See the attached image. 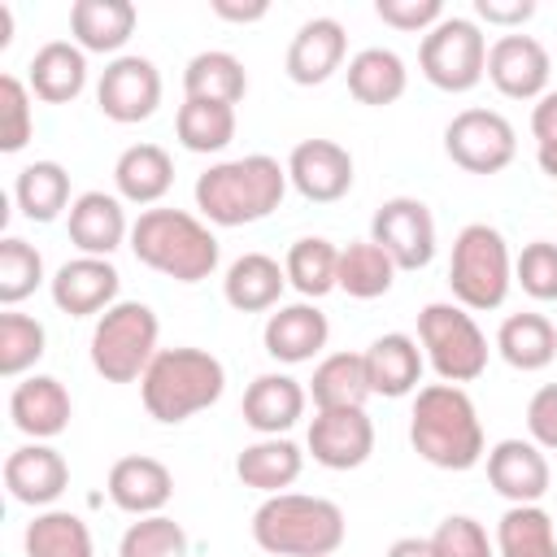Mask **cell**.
Here are the masks:
<instances>
[{"label": "cell", "instance_id": "6da1fadb", "mask_svg": "<svg viewBox=\"0 0 557 557\" xmlns=\"http://www.w3.org/2000/svg\"><path fill=\"white\" fill-rule=\"evenodd\" d=\"M409 444L435 470H474L487 457L483 422L466 387L426 383L409 409Z\"/></svg>", "mask_w": 557, "mask_h": 557}, {"label": "cell", "instance_id": "7a4b0ae2", "mask_svg": "<svg viewBox=\"0 0 557 557\" xmlns=\"http://www.w3.org/2000/svg\"><path fill=\"white\" fill-rule=\"evenodd\" d=\"M287 196V165L265 152L218 161L196 178V209L213 226H252L270 218Z\"/></svg>", "mask_w": 557, "mask_h": 557}, {"label": "cell", "instance_id": "3957f363", "mask_svg": "<svg viewBox=\"0 0 557 557\" xmlns=\"http://www.w3.org/2000/svg\"><path fill=\"white\" fill-rule=\"evenodd\" d=\"M344 509L326 496L278 492L252 513V540L270 557H335L344 548Z\"/></svg>", "mask_w": 557, "mask_h": 557}, {"label": "cell", "instance_id": "277c9868", "mask_svg": "<svg viewBox=\"0 0 557 557\" xmlns=\"http://www.w3.org/2000/svg\"><path fill=\"white\" fill-rule=\"evenodd\" d=\"M131 252L139 265H148L174 283L209 278L222 257L209 222H200L187 209H144L131 222Z\"/></svg>", "mask_w": 557, "mask_h": 557}, {"label": "cell", "instance_id": "5b68a950", "mask_svg": "<svg viewBox=\"0 0 557 557\" xmlns=\"http://www.w3.org/2000/svg\"><path fill=\"white\" fill-rule=\"evenodd\" d=\"M226 392V366L205 348H161L139 379V400L148 418L178 426L200 409L218 405Z\"/></svg>", "mask_w": 557, "mask_h": 557}, {"label": "cell", "instance_id": "8992f818", "mask_svg": "<svg viewBox=\"0 0 557 557\" xmlns=\"http://www.w3.org/2000/svg\"><path fill=\"white\" fill-rule=\"evenodd\" d=\"M448 287H453V300L470 313H487L505 305L513 287V257L496 226L470 222L457 231L453 257H448Z\"/></svg>", "mask_w": 557, "mask_h": 557}, {"label": "cell", "instance_id": "52a82bcc", "mask_svg": "<svg viewBox=\"0 0 557 557\" xmlns=\"http://www.w3.org/2000/svg\"><path fill=\"white\" fill-rule=\"evenodd\" d=\"M161 322L144 300H117L91 326V370L104 383H135L152 366Z\"/></svg>", "mask_w": 557, "mask_h": 557}, {"label": "cell", "instance_id": "ba28073f", "mask_svg": "<svg viewBox=\"0 0 557 557\" xmlns=\"http://www.w3.org/2000/svg\"><path fill=\"white\" fill-rule=\"evenodd\" d=\"M418 344L426 366L440 383H474L487 370V335L479 331L474 313L457 300H431L418 313Z\"/></svg>", "mask_w": 557, "mask_h": 557}, {"label": "cell", "instance_id": "9c48e42d", "mask_svg": "<svg viewBox=\"0 0 557 557\" xmlns=\"http://www.w3.org/2000/svg\"><path fill=\"white\" fill-rule=\"evenodd\" d=\"M418 70L431 87H440L448 96L474 91L487 78V35L479 30L474 17H457V13L448 17L444 13V22H435L422 35Z\"/></svg>", "mask_w": 557, "mask_h": 557}, {"label": "cell", "instance_id": "30bf717a", "mask_svg": "<svg viewBox=\"0 0 557 557\" xmlns=\"http://www.w3.org/2000/svg\"><path fill=\"white\" fill-rule=\"evenodd\" d=\"M444 152L466 174H500L518 157V135L496 109H461L444 126Z\"/></svg>", "mask_w": 557, "mask_h": 557}, {"label": "cell", "instance_id": "8fae6325", "mask_svg": "<svg viewBox=\"0 0 557 557\" xmlns=\"http://www.w3.org/2000/svg\"><path fill=\"white\" fill-rule=\"evenodd\" d=\"M96 104L109 122L117 126H135V122H148L161 104V70L139 57V52H122L113 57L104 70H100V83H96Z\"/></svg>", "mask_w": 557, "mask_h": 557}, {"label": "cell", "instance_id": "7c38bea8", "mask_svg": "<svg viewBox=\"0 0 557 557\" xmlns=\"http://www.w3.org/2000/svg\"><path fill=\"white\" fill-rule=\"evenodd\" d=\"M370 239L396 261V270H426L435 257V218L418 196H392L374 209Z\"/></svg>", "mask_w": 557, "mask_h": 557}, {"label": "cell", "instance_id": "4fadbf2b", "mask_svg": "<svg viewBox=\"0 0 557 557\" xmlns=\"http://www.w3.org/2000/svg\"><path fill=\"white\" fill-rule=\"evenodd\" d=\"M553 57L535 35L509 30L487 48V78L509 100H540L548 91Z\"/></svg>", "mask_w": 557, "mask_h": 557}, {"label": "cell", "instance_id": "5bb4252c", "mask_svg": "<svg viewBox=\"0 0 557 557\" xmlns=\"http://www.w3.org/2000/svg\"><path fill=\"white\" fill-rule=\"evenodd\" d=\"M287 183L313 205H335L352 191V152L335 139H300L287 157Z\"/></svg>", "mask_w": 557, "mask_h": 557}, {"label": "cell", "instance_id": "9a60e30c", "mask_svg": "<svg viewBox=\"0 0 557 557\" xmlns=\"http://www.w3.org/2000/svg\"><path fill=\"white\" fill-rule=\"evenodd\" d=\"M309 453L326 470H357L374 453V422L366 409H318L305 435Z\"/></svg>", "mask_w": 557, "mask_h": 557}, {"label": "cell", "instance_id": "2e32d148", "mask_svg": "<svg viewBox=\"0 0 557 557\" xmlns=\"http://www.w3.org/2000/svg\"><path fill=\"white\" fill-rule=\"evenodd\" d=\"M117 287H122V274L109 257H74L48 278L52 305L70 318H91V313L100 318L104 309L117 305Z\"/></svg>", "mask_w": 557, "mask_h": 557}, {"label": "cell", "instance_id": "e0dca14e", "mask_svg": "<svg viewBox=\"0 0 557 557\" xmlns=\"http://www.w3.org/2000/svg\"><path fill=\"white\" fill-rule=\"evenodd\" d=\"M487 483L509 500V505H540L548 483H553V470H548V457L535 440H500L487 448Z\"/></svg>", "mask_w": 557, "mask_h": 557}, {"label": "cell", "instance_id": "ac0fdd59", "mask_svg": "<svg viewBox=\"0 0 557 557\" xmlns=\"http://www.w3.org/2000/svg\"><path fill=\"white\" fill-rule=\"evenodd\" d=\"M4 487L17 505L52 509V500H61V492L70 487V466L52 444L30 440L4 457Z\"/></svg>", "mask_w": 557, "mask_h": 557}, {"label": "cell", "instance_id": "d6986e66", "mask_svg": "<svg viewBox=\"0 0 557 557\" xmlns=\"http://www.w3.org/2000/svg\"><path fill=\"white\" fill-rule=\"evenodd\" d=\"M65 231H70V244L78 248V257H113L131 239L122 196H109V191L74 196V205L65 213Z\"/></svg>", "mask_w": 557, "mask_h": 557}, {"label": "cell", "instance_id": "ffe728a7", "mask_svg": "<svg viewBox=\"0 0 557 557\" xmlns=\"http://www.w3.org/2000/svg\"><path fill=\"white\" fill-rule=\"evenodd\" d=\"M9 418H13V426L22 435L48 444V440H57L70 426L74 400H70V392H65L61 379H52V374H26L22 383H13Z\"/></svg>", "mask_w": 557, "mask_h": 557}, {"label": "cell", "instance_id": "44dd1931", "mask_svg": "<svg viewBox=\"0 0 557 557\" xmlns=\"http://www.w3.org/2000/svg\"><path fill=\"white\" fill-rule=\"evenodd\" d=\"M109 500L131 513V518H148V513H161L174 496V474L165 461L148 457V453H131V457H117L109 466Z\"/></svg>", "mask_w": 557, "mask_h": 557}, {"label": "cell", "instance_id": "7402d4cb", "mask_svg": "<svg viewBox=\"0 0 557 557\" xmlns=\"http://www.w3.org/2000/svg\"><path fill=\"white\" fill-rule=\"evenodd\" d=\"M331 339V322L326 313L313 305V300H296V305H278L270 318H265V331H261V344L274 361L283 366H300V361H313Z\"/></svg>", "mask_w": 557, "mask_h": 557}, {"label": "cell", "instance_id": "603a6c76", "mask_svg": "<svg viewBox=\"0 0 557 557\" xmlns=\"http://www.w3.org/2000/svg\"><path fill=\"white\" fill-rule=\"evenodd\" d=\"M348 57V35L335 17H309L287 44V78L296 87H318L326 83Z\"/></svg>", "mask_w": 557, "mask_h": 557}, {"label": "cell", "instance_id": "cb8c5ba5", "mask_svg": "<svg viewBox=\"0 0 557 557\" xmlns=\"http://www.w3.org/2000/svg\"><path fill=\"white\" fill-rule=\"evenodd\" d=\"M305 405H309V387L292 374H257L244 392V422L257 431V435H287L300 418H305Z\"/></svg>", "mask_w": 557, "mask_h": 557}, {"label": "cell", "instance_id": "d4e9b609", "mask_svg": "<svg viewBox=\"0 0 557 557\" xmlns=\"http://www.w3.org/2000/svg\"><path fill=\"white\" fill-rule=\"evenodd\" d=\"M361 357H366L370 392H374V396H387V400H400V396L418 392L422 370H426L422 344H418L413 335H405V331H387V335H379Z\"/></svg>", "mask_w": 557, "mask_h": 557}, {"label": "cell", "instance_id": "484cf974", "mask_svg": "<svg viewBox=\"0 0 557 557\" xmlns=\"http://www.w3.org/2000/svg\"><path fill=\"white\" fill-rule=\"evenodd\" d=\"M135 26H139V9L131 0H74L70 4V35L83 52L122 57Z\"/></svg>", "mask_w": 557, "mask_h": 557}, {"label": "cell", "instance_id": "4316f807", "mask_svg": "<svg viewBox=\"0 0 557 557\" xmlns=\"http://www.w3.org/2000/svg\"><path fill=\"white\" fill-rule=\"evenodd\" d=\"M26 87H30V96H39L48 104L78 100L87 87V52L70 39H48L26 65Z\"/></svg>", "mask_w": 557, "mask_h": 557}, {"label": "cell", "instance_id": "83f0119b", "mask_svg": "<svg viewBox=\"0 0 557 557\" xmlns=\"http://www.w3.org/2000/svg\"><path fill=\"white\" fill-rule=\"evenodd\" d=\"M305 470V453L287 440V435H261L252 444L239 448L235 457V474L244 487H257L265 496H278L287 492Z\"/></svg>", "mask_w": 557, "mask_h": 557}, {"label": "cell", "instance_id": "f1b7e54d", "mask_svg": "<svg viewBox=\"0 0 557 557\" xmlns=\"http://www.w3.org/2000/svg\"><path fill=\"white\" fill-rule=\"evenodd\" d=\"M287 287V270L265 257V252H244L226 265V278H222V296L235 313H265V309H278V296Z\"/></svg>", "mask_w": 557, "mask_h": 557}, {"label": "cell", "instance_id": "f546056e", "mask_svg": "<svg viewBox=\"0 0 557 557\" xmlns=\"http://www.w3.org/2000/svg\"><path fill=\"white\" fill-rule=\"evenodd\" d=\"M113 187L131 205H157L174 187V157L161 144H131L113 161Z\"/></svg>", "mask_w": 557, "mask_h": 557}, {"label": "cell", "instance_id": "4dcf8cb0", "mask_svg": "<svg viewBox=\"0 0 557 557\" xmlns=\"http://www.w3.org/2000/svg\"><path fill=\"white\" fill-rule=\"evenodd\" d=\"M183 91L187 100H213V104H239L248 91L244 61L226 48H205L183 65Z\"/></svg>", "mask_w": 557, "mask_h": 557}, {"label": "cell", "instance_id": "1f68e13d", "mask_svg": "<svg viewBox=\"0 0 557 557\" xmlns=\"http://www.w3.org/2000/svg\"><path fill=\"white\" fill-rule=\"evenodd\" d=\"M348 91L352 100L370 104V109H383V104H396L409 87V70L400 61V52L392 48H361L352 61H348Z\"/></svg>", "mask_w": 557, "mask_h": 557}, {"label": "cell", "instance_id": "d6a6232c", "mask_svg": "<svg viewBox=\"0 0 557 557\" xmlns=\"http://www.w3.org/2000/svg\"><path fill=\"white\" fill-rule=\"evenodd\" d=\"M309 396L318 409H366L370 379H366V357L361 352H326L313 366L309 379Z\"/></svg>", "mask_w": 557, "mask_h": 557}, {"label": "cell", "instance_id": "836d02e7", "mask_svg": "<svg viewBox=\"0 0 557 557\" xmlns=\"http://www.w3.org/2000/svg\"><path fill=\"white\" fill-rule=\"evenodd\" d=\"M13 200L26 222H57L70 213V174L61 161H30L13 178Z\"/></svg>", "mask_w": 557, "mask_h": 557}, {"label": "cell", "instance_id": "e575fe53", "mask_svg": "<svg viewBox=\"0 0 557 557\" xmlns=\"http://www.w3.org/2000/svg\"><path fill=\"white\" fill-rule=\"evenodd\" d=\"M496 352L513 370L535 374V370L553 366V357H557V326L544 313H509L496 331Z\"/></svg>", "mask_w": 557, "mask_h": 557}, {"label": "cell", "instance_id": "d590c367", "mask_svg": "<svg viewBox=\"0 0 557 557\" xmlns=\"http://www.w3.org/2000/svg\"><path fill=\"white\" fill-rule=\"evenodd\" d=\"M26 557H96L91 527L74 509H39L22 535Z\"/></svg>", "mask_w": 557, "mask_h": 557}, {"label": "cell", "instance_id": "8d00e7d4", "mask_svg": "<svg viewBox=\"0 0 557 557\" xmlns=\"http://www.w3.org/2000/svg\"><path fill=\"white\" fill-rule=\"evenodd\" d=\"M496 557H557V522L540 505H509L496 522Z\"/></svg>", "mask_w": 557, "mask_h": 557}, {"label": "cell", "instance_id": "74e56055", "mask_svg": "<svg viewBox=\"0 0 557 557\" xmlns=\"http://www.w3.org/2000/svg\"><path fill=\"white\" fill-rule=\"evenodd\" d=\"M335 283L352 300H379L396 283V261L374 239H352L348 248H339V278Z\"/></svg>", "mask_w": 557, "mask_h": 557}, {"label": "cell", "instance_id": "f35d334b", "mask_svg": "<svg viewBox=\"0 0 557 557\" xmlns=\"http://www.w3.org/2000/svg\"><path fill=\"white\" fill-rule=\"evenodd\" d=\"M283 270H287V283L305 300H318V296H326V292L339 287L335 283L339 278V248L331 239H322V235H305V239H296L287 248Z\"/></svg>", "mask_w": 557, "mask_h": 557}, {"label": "cell", "instance_id": "ab89813d", "mask_svg": "<svg viewBox=\"0 0 557 557\" xmlns=\"http://www.w3.org/2000/svg\"><path fill=\"white\" fill-rule=\"evenodd\" d=\"M235 109L213 100H183L174 113V135L187 152H222L235 139Z\"/></svg>", "mask_w": 557, "mask_h": 557}, {"label": "cell", "instance_id": "60d3db41", "mask_svg": "<svg viewBox=\"0 0 557 557\" xmlns=\"http://www.w3.org/2000/svg\"><path fill=\"white\" fill-rule=\"evenodd\" d=\"M48 352V331L39 318L4 309L0 313V374L4 379H22L26 370H35V361Z\"/></svg>", "mask_w": 557, "mask_h": 557}, {"label": "cell", "instance_id": "b9f144b4", "mask_svg": "<svg viewBox=\"0 0 557 557\" xmlns=\"http://www.w3.org/2000/svg\"><path fill=\"white\" fill-rule=\"evenodd\" d=\"M39 283H44V257H39V248L26 244V239H17V235H4L0 239V305L13 309Z\"/></svg>", "mask_w": 557, "mask_h": 557}, {"label": "cell", "instance_id": "7bdbcfd3", "mask_svg": "<svg viewBox=\"0 0 557 557\" xmlns=\"http://www.w3.org/2000/svg\"><path fill=\"white\" fill-rule=\"evenodd\" d=\"M117 557H187V531L170 513H148L126 527Z\"/></svg>", "mask_w": 557, "mask_h": 557}, {"label": "cell", "instance_id": "ee69618b", "mask_svg": "<svg viewBox=\"0 0 557 557\" xmlns=\"http://www.w3.org/2000/svg\"><path fill=\"white\" fill-rule=\"evenodd\" d=\"M30 87L17 74L0 78V152H22L35 131V104Z\"/></svg>", "mask_w": 557, "mask_h": 557}, {"label": "cell", "instance_id": "f6af8a7d", "mask_svg": "<svg viewBox=\"0 0 557 557\" xmlns=\"http://www.w3.org/2000/svg\"><path fill=\"white\" fill-rule=\"evenodd\" d=\"M513 283L531 300H557V244L553 239H531L513 257Z\"/></svg>", "mask_w": 557, "mask_h": 557}, {"label": "cell", "instance_id": "bcb514c9", "mask_svg": "<svg viewBox=\"0 0 557 557\" xmlns=\"http://www.w3.org/2000/svg\"><path fill=\"white\" fill-rule=\"evenodd\" d=\"M431 548H435V557H496V548H492L483 522L470 518V513H448V518L435 527Z\"/></svg>", "mask_w": 557, "mask_h": 557}, {"label": "cell", "instance_id": "7dc6e473", "mask_svg": "<svg viewBox=\"0 0 557 557\" xmlns=\"http://www.w3.org/2000/svg\"><path fill=\"white\" fill-rule=\"evenodd\" d=\"M374 17L392 30L426 35L435 22H444V4L440 0H374Z\"/></svg>", "mask_w": 557, "mask_h": 557}, {"label": "cell", "instance_id": "c3c4849f", "mask_svg": "<svg viewBox=\"0 0 557 557\" xmlns=\"http://www.w3.org/2000/svg\"><path fill=\"white\" fill-rule=\"evenodd\" d=\"M527 431L544 453H557V383H544L527 400Z\"/></svg>", "mask_w": 557, "mask_h": 557}, {"label": "cell", "instance_id": "681fc988", "mask_svg": "<svg viewBox=\"0 0 557 557\" xmlns=\"http://www.w3.org/2000/svg\"><path fill=\"white\" fill-rule=\"evenodd\" d=\"M474 13H479V22L500 26L509 35V30H522V22L535 17V0H474Z\"/></svg>", "mask_w": 557, "mask_h": 557}, {"label": "cell", "instance_id": "f907efd6", "mask_svg": "<svg viewBox=\"0 0 557 557\" xmlns=\"http://www.w3.org/2000/svg\"><path fill=\"white\" fill-rule=\"evenodd\" d=\"M531 135L540 144H557V91H544L531 109Z\"/></svg>", "mask_w": 557, "mask_h": 557}, {"label": "cell", "instance_id": "816d5d0a", "mask_svg": "<svg viewBox=\"0 0 557 557\" xmlns=\"http://www.w3.org/2000/svg\"><path fill=\"white\" fill-rule=\"evenodd\" d=\"M209 9H213L222 22H239V26L261 22V17L270 13V4H265V0H244V4H239V0H213Z\"/></svg>", "mask_w": 557, "mask_h": 557}, {"label": "cell", "instance_id": "f5cc1de1", "mask_svg": "<svg viewBox=\"0 0 557 557\" xmlns=\"http://www.w3.org/2000/svg\"><path fill=\"white\" fill-rule=\"evenodd\" d=\"M387 557H435V548H431V540H422V535H400V540L387 548Z\"/></svg>", "mask_w": 557, "mask_h": 557}, {"label": "cell", "instance_id": "db71d44e", "mask_svg": "<svg viewBox=\"0 0 557 557\" xmlns=\"http://www.w3.org/2000/svg\"><path fill=\"white\" fill-rule=\"evenodd\" d=\"M535 161H540V170H544L548 178H557V144H540V148H535Z\"/></svg>", "mask_w": 557, "mask_h": 557}]
</instances>
